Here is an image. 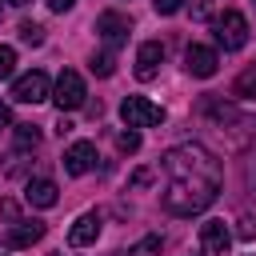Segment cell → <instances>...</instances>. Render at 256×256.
Segmentation results:
<instances>
[{
    "mask_svg": "<svg viewBox=\"0 0 256 256\" xmlns=\"http://www.w3.org/2000/svg\"><path fill=\"white\" fill-rule=\"evenodd\" d=\"M164 172H168L164 208L172 216H196L220 192V164L200 144H180L164 152Z\"/></svg>",
    "mask_w": 256,
    "mask_h": 256,
    "instance_id": "obj_1",
    "label": "cell"
},
{
    "mask_svg": "<svg viewBox=\"0 0 256 256\" xmlns=\"http://www.w3.org/2000/svg\"><path fill=\"white\" fill-rule=\"evenodd\" d=\"M212 32H216V44H220L224 52H236V48L248 44V20H244V12H236V8L220 12V16L212 20Z\"/></svg>",
    "mask_w": 256,
    "mask_h": 256,
    "instance_id": "obj_2",
    "label": "cell"
},
{
    "mask_svg": "<svg viewBox=\"0 0 256 256\" xmlns=\"http://www.w3.org/2000/svg\"><path fill=\"white\" fill-rule=\"evenodd\" d=\"M52 100H56V108H60V112H76V108H84V100H88L84 76H80V72H72V68H64V72L56 76Z\"/></svg>",
    "mask_w": 256,
    "mask_h": 256,
    "instance_id": "obj_3",
    "label": "cell"
},
{
    "mask_svg": "<svg viewBox=\"0 0 256 256\" xmlns=\"http://www.w3.org/2000/svg\"><path fill=\"white\" fill-rule=\"evenodd\" d=\"M120 120H124L128 128H152V124L164 120V108L152 104L148 96H124V104H120Z\"/></svg>",
    "mask_w": 256,
    "mask_h": 256,
    "instance_id": "obj_4",
    "label": "cell"
},
{
    "mask_svg": "<svg viewBox=\"0 0 256 256\" xmlns=\"http://www.w3.org/2000/svg\"><path fill=\"white\" fill-rule=\"evenodd\" d=\"M128 28H132V20L120 16V12H100V16H96V32H100V40L108 44V52H116V48L128 44Z\"/></svg>",
    "mask_w": 256,
    "mask_h": 256,
    "instance_id": "obj_5",
    "label": "cell"
},
{
    "mask_svg": "<svg viewBox=\"0 0 256 256\" xmlns=\"http://www.w3.org/2000/svg\"><path fill=\"white\" fill-rule=\"evenodd\" d=\"M48 96H52V84H48L44 72H24V76L12 84V100H20V104H40V100H48Z\"/></svg>",
    "mask_w": 256,
    "mask_h": 256,
    "instance_id": "obj_6",
    "label": "cell"
},
{
    "mask_svg": "<svg viewBox=\"0 0 256 256\" xmlns=\"http://www.w3.org/2000/svg\"><path fill=\"white\" fill-rule=\"evenodd\" d=\"M232 248V232L224 220H204L200 224V252L204 256H228Z\"/></svg>",
    "mask_w": 256,
    "mask_h": 256,
    "instance_id": "obj_7",
    "label": "cell"
},
{
    "mask_svg": "<svg viewBox=\"0 0 256 256\" xmlns=\"http://www.w3.org/2000/svg\"><path fill=\"white\" fill-rule=\"evenodd\" d=\"M184 68H188L192 76L208 80V76H216V68H220V56H216V48H204V44H188V52H184Z\"/></svg>",
    "mask_w": 256,
    "mask_h": 256,
    "instance_id": "obj_8",
    "label": "cell"
},
{
    "mask_svg": "<svg viewBox=\"0 0 256 256\" xmlns=\"http://www.w3.org/2000/svg\"><path fill=\"white\" fill-rule=\"evenodd\" d=\"M92 164H96V144H92V140H76V144L64 152V172H68V176H84Z\"/></svg>",
    "mask_w": 256,
    "mask_h": 256,
    "instance_id": "obj_9",
    "label": "cell"
},
{
    "mask_svg": "<svg viewBox=\"0 0 256 256\" xmlns=\"http://www.w3.org/2000/svg\"><path fill=\"white\" fill-rule=\"evenodd\" d=\"M160 64H164V44L160 40H148V44L136 48V76L140 80H152L160 72Z\"/></svg>",
    "mask_w": 256,
    "mask_h": 256,
    "instance_id": "obj_10",
    "label": "cell"
},
{
    "mask_svg": "<svg viewBox=\"0 0 256 256\" xmlns=\"http://www.w3.org/2000/svg\"><path fill=\"white\" fill-rule=\"evenodd\" d=\"M100 212H84L72 228H68V244L72 248H88V244H96V236H100Z\"/></svg>",
    "mask_w": 256,
    "mask_h": 256,
    "instance_id": "obj_11",
    "label": "cell"
},
{
    "mask_svg": "<svg viewBox=\"0 0 256 256\" xmlns=\"http://www.w3.org/2000/svg\"><path fill=\"white\" fill-rule=\"evenodd\" d=\"M36 240H44V220H16L8 228V248H32Z\"/></svg>",
    "mask_w": 256,
    "mask_h": 256,
    "instance_id": "obj_12",
    "label": "cell"
},
{
    "mask_svg": "<svg viewBox=\"0 0 256 256\" xmlns=\"http://www.w3.org/2000/svg\"><path fill=\"white\" fill-rule=\"evenodd\" d=\"M24 200H28L32 208H52V204L60 200V192H56V184H52V180L36 176V180H28V184H24Z\"/></svg>",
    "mask_w": 256,
    "mask_h": 256,
    "instance_id": "obj_13",
    "label": "cell"
},
{
    "mask_svg": "<svg viewBox=\"0 0 256 256\" xmlns=\"http://www.w3.org/2000/svg\"><path fill=\"white\" fill-rule=\"evenodd\" d=\"M160 252V236H144L136 248H128V252H116V256H156Z\"/></svg>",
    "mask_w": 256,
    "mask_h": 256,
    "instance_id": "obj_14",
    "label": "cell"
},
{
    "mask_svg": "<svg viewBox=\"0 0 256 256\" xmlns=\"http://www.w3.org/2000/svg\"><path fill=\"white\" fill-rule=\"evenodd\" d=\"M40 144V132L32 124H16V148H36Z\"/></svg>",
    "mask_w": 256,
    "mask_h": 256,
    "instance_id": "obj_15",
    "label": "cell"
},
{
    "mask_svg": "<svg viewBox=\"0 0 256 256\" xmlns=\"http://www.w3.org/2000/svg\"><path fill=\"white\" fill-rule=\"evenodd\" d=\"M20 40H24V44H32V48H36V44H44V28H40V24H32V20H24V24H20Z\"/></svg>",
    "mask_w": 256,
    "mask_h": 256,
    "instance_id": "obj_16",
    "label": "cell"
},
{
    "mask_svg": "<svg viewBox=\"0 0 256 256\" xmlns=\"http://www.w3.org/2000/svg\"><path fill=\"white\" fill-rule=\"evenodd\" d=\"M116 148H120V152H136V148H140V132H136V128L116 132Z\"/></svg>",
    "mask_w": 256,
    "mask_h": 256,
    "instance_id": "obj_17",
    "label": "cell"
},
{
    "mask_svg": "<svg viewBox=\"0 0 256 256\" xmlns=\"http://www.w3.org/2000/svg\"><path fill=\"white\" fill-rule=\"evenodd\" d=\"M16 68V48L12 44H0V80H8Z\"/></svg>",
    "mask_w": 256,
    "mask_h": 256,
    "instance_id": "obj_18",
    "label": "cell"
},
{
    "mask_svg": "<svg viewBox=\"0 0 256 256\" xmlns=\"http://www.w3.org/2000/svg\"><path fill=\"white\" fill-rule=\"evenodd\" d=\"M112 68H116V64H112V52H96V56H92V72H96V76H112Z\"/></svg>",
    "mask_w": 256,
    "mask_h": 256,
    "instance_id": "obj_19",
    "label": "cell"
},
{
    "mask_svg": "<svg viewBox=\"0 0 256 256\" xmlns=\"http://www.w3.org/2000/svg\"><path fill=\"white\" fill-rule=\"evenodd\" d=\"M236 92H240V96H248V92L256 96V68H248V72L236 80Z\"/></svg>",
    "mask_w": 256,
    "mask_h": 256,
    "instance_id": "obj_20",
    "label": "cell"
},
{
    "mask_svg": "<svg viewBox=\"0 0 256 256\" xmlns=\"http://www.w3.org/2000/svg\"><path fill=\"white\" fill-rule=\"evenodd\" d=\"M236 236H240V240H252V236H256V220H252V216H240V228H236Z\"/></svg>",
    "mask_w": 256,
    "mask_h": 256,
    "instance_id": "obj_21",
    "label": "cell"
},
{
    "mask_svg": "<svg viewBox=\"0 0 256 256\" xmlns=\"http://www.w3.org/2000/svg\"><path fill=\"white\" fill-rule=\"evenodd\" d=\"M180 4H184V0H152V8H156L160 16H172V12H180Z\"/></svg>",
    "mask_w": 256,
    "mask_h": 256,
    "instance_id": "obj_22",
    "label": "cell"
},
{
    "mask_svg": "<svg viewBox=\"0 0 256 256\" xmlns=\"http://www.w3.org/2000/svg\"><path fill=\"white\" fill-rule=\"evenodd\" d=\"M212 16V4L208 0H192V20H208Z\"/></svg>",
    "mask_w": 256,
    "mask_h": 256,
    "instance_id": "obj_23",
    "label": "cell"
},
{
    "mask_svg": "<svg viewBox=\"0 0 256 256\" xmlns=\"http://www.w3.org/2000/svg\"><path fill=\"white\" fill-rule=\"evenodd\" d=\"M72 4H76V0H48V8H52V12H68Z\"/></svg>",
    "mask_w": 256,
    "mask_h": 256,
    "instance_id": "obj_24",
    "label": "cell"
},
{
    "mask_svg": "<svg viewBox=\"0 0 256 256\" xmlns=\"http://www.w3.org/2000/svg\"><path fill=\"white\" fill-rule=\"evenodd\" d=\"M8 124H12V112H8V104H4V100H0V132H4V128H8Z\"/></svg>",
    "mask_w": 256,
    "mask_h": 256,
    "instance_id": "obj_25",
    "label": "cell"
},
{
    "mask_svg": "<svg viewBox=\"0 0 256 256\" xmlns=\"http://www.w3.org/2000/svg\"><path fill=\"white\" fill-rule=\"evenodd\" d=\"M0 216H8V220H16V204H12V200H4V204H0Z\"/></svg>",
    "mask_w": 256,
    "mask_h": 256,
    "instance_id": "obj_26",
    "label": "cell"
},
{
    "mask_svg": "<svg viewBox=\"0 0 256 256\" xmlns=\"http://www.w3.org/2000/svg\"><path fill=\"white\" fill-rule=\"evenodd\" d=\"M8 4H28V0H8Z\"/></svg>",
    "mask_w": 256,
    "mask_h": 256,
    "instance_id": "obj_27",
    "label": "cell"
},
{
    "mask_svg": "<svg viewBox=\"0 0 256 256\" xmlns=\"http://www.w3.org/2000/svg\"><path fill=\"white\" fill-rule=\"evenodd\" d=\"M56 256H60V252H56Z\"/></svg>",
    "mask_w": 256,
    "mask_h": 256,
    "instance_id": "obj_28",
    "label": "cell"
}]
</instances>
